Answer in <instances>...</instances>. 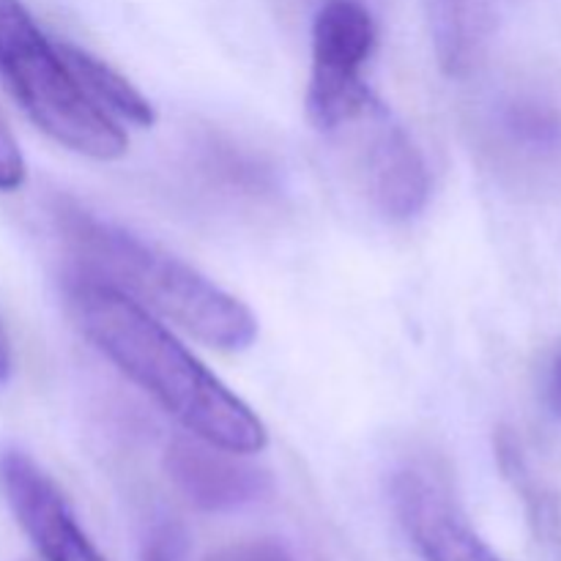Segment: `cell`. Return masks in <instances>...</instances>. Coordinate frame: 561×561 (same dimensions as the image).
I'll use <instances>...</instances> for the list:
<instances>
[{"instance_id": "obj_16", "label": "cell", "mask_w": 561, "mask_h": 561, "mask_svg": "<svg viewBox=\"0 0 561 561\" xmlns=\"http://www.w3.org/2000/svg\"><path fill=\"white\" fill-rule=\"evenodd\" d=\"M146 561H173V557H170L168 548H164L162 542H159V546H153L151 551L146 553Z\"/></svg>"}, {"instance_id": "obj_1", "label": "cell", "mask_w": 561, "mask_h": 561, "mask_svg": "<svg viewBox=\"0 0 561 561\" xmlns=\"http://www.w3.org/2000/svg\"><path fill=\"white\" fill-rule=\"evenodd\" d=\"M66 290L77 327L93 348L192 436L236 455L266 449L268 431L261 416L140 301L93 274L75 277Z\"/></svg>"}, {"instance_id": "obj_12", "label": "cell", "mask_w": 561, "mask_h": 561, "mask_svg": "<svg viewBox=\"0 0 561 561\" xmlns=\"http://www.w3.org/2000/svg\"><path fill=\"white\" fill-rule=\"evenodd\" d=\"M206 561H299L277 540H239L217 548Z\"/></svg>"}, {"instance_id": "obj_13", "label": "cell", "mask_w": 561, "mask_h": 561, "mask_svg": "<svg viewBox=\"0 0 561 561\" xmlns=\"http://www.w3.org/2000/svg\"><path fill=\"white\" fill-rule=\"evenodd\" d=\"M27 179L25 157L20 151V142L11 135L9 124L0 115V192H16Z\"/></svg>"}, {"instance_id": "obj_4", "label": "cell", "mask_w": 561, "mask_h": 561, "mask_svg": "<svg viewBox=\"0 0 561 561\" xmlns=\"http://www.w3.org/2000/svg\"><path fill=\"white\" fill-rule=\"evenodd\" d=\"M376 22L359 0H329L312 22V69L307 115L327 135L359 121L376 96L362 69L376 49Z\"/></svg>"}, {"instance_id": "obj_2", "label": "cell", "mask_w": 561, "mask_h": 561, "mask_svg": "<svg viewBox=\"0 0 561 561\" xmlns=\"http://www.w3.org/2000/svg\"><path fill=\"white\" fill-rule=\"evenodd\" d=\"M55 222L85 274L137 296L211 348L244 351L255 343L250 307L173 252L66 197L55 206Z\"/></svg>"}, {"instance_id": "obj_8", "label": "cell", "mask_w": 561, "mask_h": 561, "mask_svg": "<svg viewBox=\"0 0 561 561\" xmlns=\"http://www.w3.org/2000/svg\"><path fill=\"white\" fill-rule=\"evenodd\" d=\"M370 124L365 175L373 203L383 217L394 222L414 219L431 197V173L425 157L381 102L370 107Z\"/></svg>"}, {"instance_id": "obj_3", "label": "cell", "mask_w": 561, "mask_h": 561, "mask_svg": "<svg viewBox=\"0 0 561 561\" xmlns=\"http://www.w3.org/2000/svg\"><path fill=\"white\" fill-rule=\"evenodd\" d=\"M0 82L27 118L69 151L104 162L126 153L129 140L121 126L88 96L60 44L22 0H0Z\"/></svg>"}, {"instance_id": "obj_5", "label": "cell", "mask_w": 561, "mask_h": 561, "mask_svg": "<svg viewBox=\"0 0 561 561\" xmlns=\"http://www.w3.org/2000/svg\"><path fill=\"white\" fill-rule=\"evenodd\" d=\"M0 488L42 561H110L77 520L58 482L20 449L0 453Z\"/></svg>"}, {"instance_id": "obj_11", "label": "cell", "mask_w": 561, "mask_h": 561, "mask_svg": "<svg viewBox=\"0 0 561 561\" xmlns=\"http://www.w3.org/2000/svg\"><path fill=\"white\" fill-rule=\"evenodd\" d=\"M504 126L518 142L531 148H551L561 137L557 113L537 102H515L504 113Z\"/></svg>"}, {"instance_id": "obj_10", "label": "cell", "mask_w": 561, "mask_h": 561, "mask_svg": "<svg viewBox=\"0 0 561 561\" xmlns=\"http://www.w3.org/2000/svg\"><path fill=\"white\" fill-rule=\"evenodd\" d=\"M496 460L502 466V474L507 477L510 485L518 491V496L529 507L531 524L540 531H551L557 526V502L546 491V485H540V480L531 471L529 460H526L518 436L510 427L496 431Z\"/></svg>"}, {"instance_id": "obj_9", "label": "cell", "mask_w": 561, "mask_h": 561, "mask_svg": "<svg viewBox=\"0 0 561 561\" xmlns=\"http://www.w3.org/2000/svg\"><path fill=\"white\" fill-rule=\"evenodd\" d=\"M60 53H64L66 64L75 71V77L80 80V85L85 88L88 96L99 104L107 113L121 115L129 124L135 126H153L157 124V113H153V104L121 75L118 69L107 64V60L96 58L88 49L77 47V44L58 42Z\"/></svg>"}, {"instance_id": "obj_14", "label": "cell", "mask_w": 561, "mask_h": 561, "mask_svg": "<svg viewBox=\"0 0 561 561\" xmlns=\"http://www.w3.org/2000/svg\"><path fill=\"white\" fill-rule=\"evenodd\" d=\"M542 400L553 420L561 422V340L548 351L546 367H542Z\"/></svg>"}, {"instance_id": "obj_15", "label": "cell", "mask_w": 561, "mask_h": 561, "mask_svg": "<svg viewBox=\"0 0 561 561\" xmlns=\"http://www.w3.org/2000/svg\"><path fill=\"white\" fill-rule=\"evenodd\" d=\"M11 367H14V362H11V343L9 334H5L3 318H0V387L11 378Z\"/></svg>"}, {"instance_id": "obj_6", "label": "cell", "mask_w": 561, "mask_h": 561, "mask_svg": "<svg viewBox=\"0 0 561 561\" xmlns=\"http://www.w3.org/2000/svg\"><path fill=\"white\" fill-rule=\"evenodd\" d=\"M392 504L411 546L425 561H504L477 535L453 496L422 471L394 474Z\"/></svg>"}, {"instance_id": "obj_7", "label": "cell", "mask_w": 561, "mask_h": 561, "mask_svg": "<svg viewBox=\"0 0 561 561\" xmlns=\"http://www.w3.org/2000/svg\"><path fill=\"white\" fill-rule=\"evenodd\" d=\"M164 474L175 491L203 513H233L261 502L272 477L244 455L228 453L201 438H173L164 453Z\"/></svg>"}]
</instances>
